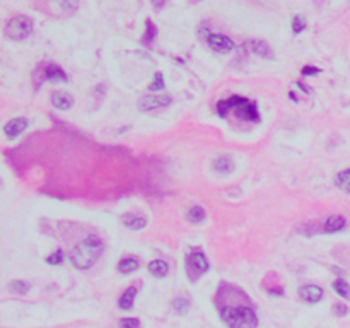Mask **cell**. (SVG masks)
<instances>
[{
  "instance_id": "cell-28",
  "label": "cell",
  "mask_w": 350,
  "mask_h": 328,
  "mask_svg": "<svg viewBox=\"0 0 350 328\" xmlns=\"http://www.w3.org/2000/svg\"><path fill=\"white\" fill-rule=\"evenodd\" d=\"M120 328H138L140 327V322H138L137 318H123L120 320Z\"/></svg>"
},
{
  "instance_id": "cell-32",
  "label": "cell",
  "mask_w": 350,
  "mask_h": 328,
  "mask_svg": "<svg viewBox=\"0 0 350 328\" xmlns=\"http://www.w3.org/2000/svg\"><path fill=\"white\" fill-rule=\"evenodd\" d=\"M289 98H291L294 103H297V98H295V94H294V92H289Z\"/></svg>"
},
{
  "instance_id": "cell-8",
  "label": "cell",
  "mask_w": 350,
  "mask_h": 328,
  "mask_svg": "<svg viewBox=\"0 0 350 328\" xmlns=\"http://www.w3.org/2000/svg\"><path fill=\"white\" fill-rule=\"evenodd\" d=\"M26 129H28V120L26 118H14V120H10L5 127H3V133H5L7 137L14 138V137H17L19 133L24 132Z\"/></svg>"
},
{
  "instance_id": "cell-6",
  "label": "cell",
  "mask_w": 350,
  "mask_h": 328,
  "mask_svg": "<svg viewBox=\"0 0 350 328\" xmlns=\"http://www.w3.org/2000/svg\"><path fill=\"white\" fill-rule=\"evenodd\" d=\"M207 45L217 53H229L233 52L234 48V43L229 36L226 34H221V33H214V34H209L207 36Z\"/></svg>"
},
{
  "instance_id": "cell-9",
  "label": "cell",
  "mask_w": 350,
  "mask_h": 328,
  "mask_svg": "<svg viewBox=\"0 0 350 328\" xmlns=\"http://www.w3.org/2000/svg\"><path fill=\"white\" fill-rule=\"evenodd\" d=\"M299 296L304 301H307V303H318V301H321L323 298V289L318 287V285L309 284L299 289Z\"/></svg>"
},
{
  "instance_id": "cell-11",
  "label": "cell",
  "mask_w": 350,
  "mask_h": 328,
  "mask_svg": "<svg viewBox=\"0 0 350 328\" xmlns=\"http://www.w3.org/2000/svg\"><path fill=\"white\" fill-rule=\"evenodd\" d=\"M45 79H48L50 82H67V74L58 67V65H48L45 68Z\"/></svg>"
},
{
  "instance_id": "cell-5",
  "label": "cell",
  "mask_w": 350,
  "mask_h": 328,
  "mask_svg": "<svg viewBox=\"0 0 350 328\" xmlns=\"http://www.w3.org/2000/svg\"><path fill=\"white\" fill-rule=\"evenodd\" d=\"M207 270H209V260H207V257L202 252L197 250V252L190 253L186 257V272L190 280H197Z\"/></svg>"
},
{
  "instance_id": "cell-19",
  "label": "cell",
  "mask_w": 350,
  "mask_h": 328,
  "mask_svg": "<svg viewBox=\"0 0 350 328\" xmlns=\"http://www.w3.org/2000/svg\"><path fill=\"white\" fill-rule=\"evenodd\" d=\"M333 291H335L342 299H350V285L347 280L337 279L335 282H333Z\"/></svg>"
},
{
  "instance_id": "cell-23",
  "label": "cell",
  "mask_w": 350,
  "mask_h": 328,
  "mask_svg": "<svg viewBox=\"0 0 350 328\" xmlns=\"http://www.w3.org/2000/svg\"><path fill=\"white\" fill-rule=\"evenodd\" d=\"M157 36V31H156V26H154V22L151 19H147L145 21V36H144V41L145 43H152L154 40H156Z\"/></svg>"
},
{
  "instance_id": "cell-31",
  "label": "cell",
  "mask_w": 350,
  "mask_h": 328,
  "mask_svg": "<svg viewBox=\"0 0 350 328\" xmlns=\"http://www.w3.org/2000/svg\"><path fill=\"white\" fill-rule=\"evenodd\" d=\"M295 86H297V87H299V89H301L302 92H306V94H309V92H311V91H309V87H306V86H304V84H302V82H295Z\"/></svg>"
},
{
  "instance_id": "cell-20",
  "label": "cell",
  "mask_w": 350,
  "mask_h": 328,
  "mask_svg": "<svg viewBox=\"0 0 350 328\" xmlns=\"http://www.w3.org/2000/svg\"><path fill=\"white\" fill-rule=\"evenodd\" d=\"M138 268V260L135 258H123V260L118 263V270L121 273H132Z\"/></svg>"
},
{
  "instance_id": "cell-3",
  "label": "cell",
  "mask_w": 350,
  "mask_h": 328,
  "mask_svg": "<svg viewBox=\"0 0 350 328\" xmlns=\"http://www.w3.org/2000/svg\"><path fill=\"white\" fill-rule=\"evenodd\" d=\"M217 115L219 117H226L229 111H234L237 118L246 120V122H258L260 115L258 110H256V105L253 101H248L246 98H241V96H231L229 99H224V101L217 103Z\"/></svg>"
},
{
  "instance_id": "cell-15",
  "label": "cell",
  "mask_w": 350,
  "mask_h": 328,
  "mask_svg": "<svg viewBox=\"0 0 350 328\" xmlns=\"http://www.w3.org/2000/svg\"><path fill=\"white\" fill-rule=\"evenodd\" d=\"M149 272L152 273L154 277H166L169 272V265L163 260H154L149 263Z\"/></svg>"
},
{
  "instance_id": "cell-10",
  "label": "cell",
  "mask_w": 350,
  "mask_h": 328,
  "mask_svg": "<svg viewBox=\"0 0 350 328\" xmlns=\"http://www.w3.org/2000/svg\"><path fill=\"white\" fill-rule=\"evenodd\" d=\"M52 103L53 106L57 108V110H70L72 105H74V98H72L68 92H55V94L52 96Z\"/></svg>"
},
{
  "instance_id": "cell-24",
  "label": "cell",
  "mask_w": 350,
  "mask_h": 328,
  "mask_svg": "<svg viewBox=\"0 0 350 328\" xmlns=\"http://www.w3.org/2000/svg\"><path fill=\"white\" fill-rule=\"evenodd\" d=\"M9 291L14 292V294H26V292L29 291V285L22 282V280H12V282L9 284Z\"/></svg>"
},
{
  "instance_id": "cell-29",
  "label": "cell",
  "mask_w": 350,
  "mask_h": 328,
  "mask_svg": "<svg viewBox=\"0 0 350 328\" xmlns=\"http://www.w3.org/2000/svg\"><path fill=\"white\" fill-rule=\"evenodd\" d=\"M332 311H333V315H337V316H347L349 315V308L345 306V304H333V308H332Z\"/></svg>"
},
{
  "instance_id": "cell-18",
  "label": "cell",
  "mask_w": 350,
  "mask_h": 328,
  "mask_svg": "<svg viewBox=\"0 0 350 328\" xmlns=\"http://www.w3.org/2000/svg\"><path fill=\"white\" fill-rule=\"evenodd\" d=\"M251 50L255 55H260V57H265V59H270L272 57V50L265 41H260V40H253L251 41Z\"/></svg>"
},
{
  "instance_id": "cell-4",
  "label": "cell",
  "mask_w": 350,
  "mask_h": 328,
  "mask_svg": "<svg viewBox=\"0 0 350 328\" xmlns=\"http://www.w3.org/2000/svg\"><path fill=\"white\" fill-rule=\"evenodd\" d=\"M33 21L28 17V15H15V17H10L5 24V36L10 38L14 41H22L26 38L31 36L33 33Z\"/></svg>"
},
{
  "instance_id": "cell-27",
  "label": "cell",
  "mask_w": 350,
  "mask_h": 328,
  "mask_svg": "<svg viewBox=\"0 0 350 328\" xmlns=\"http://www.w3.org/2000/svg\"><path fill=\"white\" fill-rule=\"evenodd\" d=\"M61 260H63V252H61V250H55V252L46 258V263L48 265H58V263H61Z\"/></svg>"
},
{
  "instance_id": "cell-16",
  "label": "cell",
  "mask_w": 350,
  "mask_h": 328,
  "mask_svg": "<svg viewBox=\"0 0 350 328\" xmlns=\"http://www.w3.org/2000/svg\"><path fill=\"white\" fill-rule=\"evenodd\" d=\"M214 169L219 173V175H229L234 169V164L229 157H219V159L214 161Z\"/></svg>"
},
{
  "instance_id": "cell-30",
  "label": "cell",
  "mask_w": 350,
  "mask_h": 328,
  "mask_svg": "<svg viewBox=\"0 0 350 328\" xmlns=\"http://www.w3.org/2000/svg\"><path fill=\"white\" fill-rule=\"evenodd\" d=\"M320 68L318 67H311V65H306V67H302L301 68V74L302 75H316V74H320Z\"/></svg>"
},
{
  "instance_id": "cell-25",
  "label": "cell",
  "mask_w": 350,
  "mask_h": 328,
  "mask_svg": "<svg viewBox=\"0 0 350 328\" xmlns=\"http://www.w3.org/2000/svg\"><path fill=\"white\" fill-rule=\"evenodd\" d=\"M304 29H306V19L301 17V15H295V17L292 19V31H294L295 34H299Z\"/></svg>"
},
{
  "instance_id": "cell-12",
  "label": "cell",
  "mask_w": 350,
  "mask_h": 328,
  "mask_svg": "<svg viewBox=\"0 0 350 328\" xmlns=\"http://www.w3.org/2000/svg\"><path fill=\"white\" fill-rule=\"evenodd\" d=\"M123 222H125V226L128 227V229H132V231H140V229H144V227L147 226L145 217H142V215H135V214H125L123 215Z\"/></svg>"
},
{
  "instance_id": "cell-17",
  "label": "cell",
  "mask_w": 350,
  "mask_h": 328,
  "mask_svg": "<svg viewBox=\"0 0 350 328\" xmlns=\"http://www.w3.org/2000/svg\"><path fill=\"white\" fill-rule=\"evenodd\" d=\"M335 185L345 194H350V169H344L337 175Z\"/></svg>"
},
{
  "instance_id": "cell-26",
  "label": "cell",
  "mask_w": 350,
  "mask_h": 328,
  "mask_svg": "<svg viewBox=\"0 0 350 328\" xmlns=\"http://www.w3.org/2000/svg\"><path fill=\"white\" fill-rule=\"evenodd\" d=\"M164 89V79H163V74L161 72H157L156 75H154V82L149 86V91H161Z\"/></svg>"
},
{
  "instance_id": "cell-7",
  "label": "cell",
  "mask_w": 350,
  "mask_h": 328,
  "mask_svg": "<svg viewBox=\"0 0 350 328\" xmlns=\"http://www.w3.org/2000/svg\"><path fill=\"white\" fill-rule=\"evenodd\" d=\"M171 103V96L169 94H152V96H144L138 101V108L142 111H152L157 108H164Z\"/></svg>"
},
{
  "instance_id": "cell-2",
  "label": "cell",
  "mask_w": 350,
  "mask_h": 328,
  "mask_svg": "<svg viewBox=\"0 0 350 328\" xmlns=\"http://www.w3.org/2000/svg\"><path fill=\"white\" fill-rule=\"evenodd\" d=\"M221 318L229 328H256L258 316L248 304L239 306H221Z\"/></svg>"
},
{
  "instance_id": "cell-14",
  "label": "cell",
  "mask_w": 350,
  "mask_h": 328,
  "mask_svg": "<svg viewBox=\"0 0 350 328\" xmlns=\"http://www.w3.org/2000/svg\"><path fill=\"white\" fill-rule=\"evenodd\" d=\"M345 221L344 215H330L325 222V233H337V231H342L345 227Z\"/></svg>"
},
{
  "instance_id": "cell-22",
  "label": "cell",
  "mask_w": 350,
  "mask_h": 328,
  "mask_svg": "<svg viewBox=\"0 0 350 328\" xmlns=\"http://www.w3.org/2000/svg\"><path fill=\"white\" fill-rule=\"evenodd\" d=\"M173 310L176 311L178 315H184L188 310H190V301L186 298H178L173 301Z\"/></svg>"
},
{
  "instance_id": "cell-13",
  "label": "cell",
  "mask_w": 350,
  "mask_h": 328,
  "mask_svg": "<svg viewBox=\"0 0 350 328\" xmlns=\"http://www.w3.org/2000/svg\"><path fill=\"white\" fill-rule=\"evenodd\" d=\"M137 292H138V287H135V285H130V287L121 294L120 301H118V306H120L121 310H130V308L133 306V301H135Z\"/></svg>"
},
{
  "instance_id": "cell-1",
  "label": "cell",
  "mask_w": 350,
  "mask_h": 328,
  "mask_svg": "<svg viewBox=\"0 0 350 328\" xmlns=\"http://www.w3.org/2000/svg\"><path fill=\"white\" fill-rule=\"evenodd\" d=\"M101 253H103V241L96 236H89L72 250L70 262L75 268L87 270L98 262Z\"/></svg>"
},
{
  "instance_id": "cell-21",
  "label": "cell",
  "mask_w": 350,
  "mask_h": 328,
  "mask_svg": "<svg viewBox=\"0 0 350 328\" xmlns=\"http://www.w3.org/2000/svg\"><path fill=\"white\" fill-rule=\"evenodd\" d=\"M186 217H188V221H190V222H195V224L202 222L203 219H205V210H203V207L195 205V207H191V209L188 210Z\"/></svg>"
}]
</instances>
